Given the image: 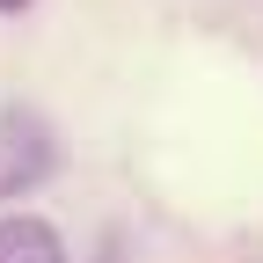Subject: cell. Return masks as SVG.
<instances>
[{
    "instance_id": "cell-1",
    "label": "cell",
    "mask_w": 263,
    "mask_h": 263,
    "mask_svg": "<svg viewBox=\"0 0 263 263\" xmlns=\"http://www.w3.org/2000/svg\"><path fill=\"white\" fill-rule=\"evenodd\" d=\"M0 263H66V241L37 212H0Z\"/></svg>"
},
{
    "instance_id": "cell-2",
    "label": "cell",
    "mask_w": 263,
    "mask_h": 263,
    "mask_svg": "<svg viewBox=\"0 0 263 263\" xmlns=\"http://www.w3.org/2000/svg\"><path fill=\"white\" fill-rule=\"evenodd\" d=\"M22 8H29V0H0V15H22Z\"/></svg>"
}]
</instances>
